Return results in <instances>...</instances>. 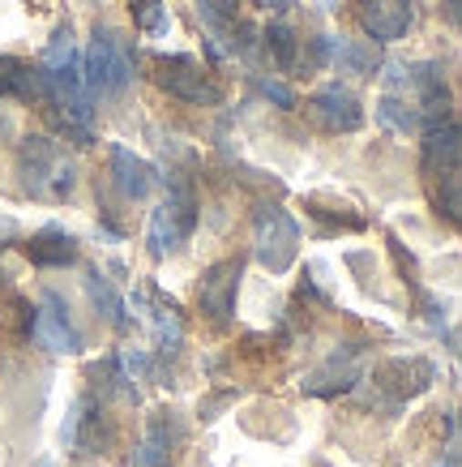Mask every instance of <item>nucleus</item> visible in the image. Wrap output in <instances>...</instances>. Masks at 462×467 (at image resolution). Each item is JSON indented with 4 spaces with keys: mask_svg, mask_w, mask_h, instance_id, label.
Segmentation results:
<instances>
[{
    "mask_svg": "<svg viewBox=\"0 0 462 467\" xmlns=\"http://www.w3.org/2000/svg\"><path fill=\"white\" fill-rule=\"evenodd\" d=\"M197 227V198L184 181H171L168 202H159L146 223V249L150 257H168L176 244H184Z\"/></svg>",
    "mask_w": 462,
    "mask_h": 467,
    "instance_id": "nucleus-4",
    "label": "nucleus"
},
{
    "mask_svg": "<svg viewBox=\"0 0 462 467\" xmlns=\"http://www.w3.org/2000/svg\"><path fill=\"white\" fill-rule=\"evenodd\" d=\"M266 5H274V9H287V0H266Z\"/></svg>",
    "mask_w": 462,
    "mask_h": 467,
    "instance_id": "nucleus-27",
    "label": "nucleus"
},
{
    "mask_svg": "<svg viewBox=\"0 0 462 467\" xmlns=\"http://www.w3.org/2000/svg\"><path fill=\"white\" fill-rule=\"evenodd\" d=\"M197 14L210 26L214 39H223V30H231L240 22V0H197Z\"/></svg>",
    "mask_w": 462,
    "mask_h": 467,
    "instance_id": "nucleus-21",
    "label": "nucleus"
},
{
    "mask_svg": "<svg viewBox=\"0 0 462 467\" xmlns=\"http://www.w3.org/2000/svg\"><path fill=\"white\" fill-rule=\"evenodd\" d=\"M17 176H22V189L39 202H65V198H73V189H77V163H73L52 138H43V133L22 138Z\"/></svg>",
    "mask_w": 462,
    "mask_h": 467,
    "instance_id": "nucleus-1",
    "label": "nucleus"
},
{
    "mask_svg": "<svg viewBox=\"0 0 462 467\" xmlns=\"http://www.w3.org/2000/svg\"><path fill=\"white\" fill-rule=\"evenodd\" d=\"M385 378H398V382H377V386H390L398 399H416L420 390H428V386L436 382V368L428 365V360H420V356H411V360H390V365L381 368Z\"/></svg>",
    "mask_w": 462,
    "mask_h": 467,
    "instance_id": "nucleus-15",
    "label": "nucleus"
},
{
    "mask_svg": "<svg viewBox=\"0 0 462 467\" xmlns=\"http://www.w3.org/2000/svg\"><path fill=\"white\" fill-rule=\"evenodd\" d=\"M22 254H26L30 266H43V270L73 266V262H77V236L65 232V227H56V223H47L22 244Z\"/></svg>",
    "mask_w": 462,
    "mask_h": 467,
    "instance_id": "nucleus-11",
    "label": "nucleus"
},
{
    "mask_svg": "<svg viewBox=\"0 0 462 467\" xmlns=\"http://www.w3.org/2000/svg\"><path fill=\"white\" fill-rule=\"evenodd\" d=\"M240 257H227V262H214L206 266V275L197 279V305L201 313H210L214 322H227L236 313V296H240Z\"/></svg>",
    "mask_w": 462,
    "mask_h": 467,
    "instance_id": "nucleus-7",
    "label": "nucleus"
},
{
    "mask_svg": "<svg viewBox=\"0 0 462 467\" xmlns=\"http://www.w3.org/2000/svg\"><path fill=\"white\" fill-rule=\"evenodd\" d=\"M257 90H262V99H270V103H279L282 112H292L295 108V90L287 82H274V78H262L257 82Z\"/></svg>",
    "mask_w": 462,
    "mask_h": 467,
    "instance_id": "nucleus-24",
    "label": "nucleus"
},
{
    "mask_svg": "<svg viewBox=\"0 0 462 467\" xmlns=\"http://www.w3.org/2000/svg\"><path fill=\"white\" fill-rule=\"evenodd\" d=\"M252 254L270 275H287L300 257V223L282 206H257L252 214Z\"/></svg>",
    "mask_w": 462,
    "mask_h": 467,
    "instance_id": "nucleus-3",
    "label": "nucleus"
},
{
    "mask_svg": "<svg viewBox=\"0 0 462 467\" xmlns=\"http://www.w3.org/2000/svg\"><path fill=\"white\" fill-rule=\"evenodd\" d=\"M325 65H334L338 73H355V78H373L377 73V52L373 43L343 39V35H325Z\"/></svg>",
    "mask_w": 462,
    "mask_h": 467,
    "instance_id": "nucleus-13",
    "label": "nucleus"
},
{
    "mask_svg": "<svg viewBox=\"0 0 462 467\" xmlns=\"http://www.w3.org/2000/svg\"><path fill=\"white\" fill-rule=\"evenodd\" d=\"M373 112H377V120L390 129V133H403V138H406V133H420V112H416V103L406 99V95L385 90Z\"/></svg>",
    "mask_w": 462,
    "mask_h": 467,
    "instance_id": "nucleus-17",
    "label": "nucleus"
},
{
    "mask_svg": "<svg viewBox=\"0 0 462 467\" xmlns=\"http://www.w3.org/2000/svg\"><path fill=\"white\" fill-rule=\"evenodd\" d=\"M0 99H43V78L39 69H30L26 60L0 57Z\"/></svg>",
    "mask_w": 462,
    "mask_h": 467,
    "instance_id": "nucleus-16",
    "label": "nucleus"
},
{
    "mask_svg": "<svg viewBox=\"0 0 462 467\" xmlns=\"http://www.w3.org/2000/svg\"><path fill=\"white\" fill-rule=\"evenodd\" d=\"M17 232H22V227H17L14 214H0V249H5L9 241H17Z\"/></svg>",
    "mask_w": 462,
    "mask_h": 467,
    "instance_id": "nucleus-25",
    "label": "nucleus"
},
{
    "mask_svg": "<svg viewBox=\"0 0 462 467\" xmlns=\"http://www.w3.org/2000/svg\"><path fill=\"white\" fill-rule=\"evenodd\" d=\"M30 330H35V339L47 348V352L56 356H77L82 352V335H77V326L69 317V305L56 296V292H43V305L39 309H30Z\"/></svg>",
    "mask_w": 462,
    "mask_h": 467,
    "instance_id": "nucleus-6",
    "label": "nucleus"
},
{
    "mask_svg": "<svg viewBox=\"0 0 462 467\" xmlns=\"http://www.w3.org/2000/svg\"><path fill=\"white\" fill-rule=\"evenodd\" d=\"M300 43L304 39H300L287 22H270L266 26V47L282 73H295V65H300Z\"/></svg>",
    "mask_w": 462,
    "mask_h": 467,
    "instance_id": "nucleus-19",
    "label": "nucleus"
},
{
    "mask_svg": "<svg viewBox=\"0 0 462 467\" xmlns=\"http://www.w3.org/2000/svg\"><path fill=\"white\" fill-rule=\"evenodd\" d=\"M154 82H159V90H168L171 99H180V103H201V108L223 103V90H219V82L210 78V69H206L197 57H189V52L159 57Z\"/></svg>",
    "mask_w": 462,
    "mask_h": 467,
    "instance_id": "nucleus-5",
    "label": "nucleus"
},
{
    "mask_svg": "<svg viewBox=\"0 0 462 467\" xmlns=\"http://www.w3.org/2000/svg\"><path fill=\"white\" fill-rule=\"evenodd\" d=\"M86 296H90V305L98 309V317H103V322H120L125 300H120V292L112 287V279H108L103 270H90V275H86Z\"/></svg>",
    "mask_w": 462,
    "mask_h": 467,
    "instance_id": "nucleus-20",
    "label": "nucleus"
},
{
    "mask_svg": "<svg viewBox=\"0 0 462 467\" xmlns=\"http://www.w3.org/2000/svg\"><path fill=\"white\" fill-rule=\"evenodd\" d=\"M308 112L317 116L330 133H355V129L364 125V103L355 99V90L343 82L317 86L313 99H308Z\"/></svg>",
    "mask_w": 462,
    "mask_h": 467,
    "instance_id": "nucleus-8",
    "label": "nucleus"
},
{
    "mask_svg": "<svg viewBox=\"0 0 462 467\" xmlns=\"http://www.w3.org/2000/svg\"><path fill=\"white\" fill-rule=\"evenodd\" d=\"M360 26L368 43H398L416 26V5L411 0H360Z\"/></svg>",
    "mask_w": 462,
    "mask_h": 467,
    "instance_id": "nucleus-9",
    "label": "nucleus"
},
{
    "mask_svg": "<svg viewBox=\"0 0 462 467\" xmlns=\"http://www.w3.org/2000/svg\"><path fill=\"white\" fill-rule=\"evenodd\" d=\"M108 163H112V184H116V193L125 202H141V198H150V189H154V168L146 163L141 155H133L128 146L112 142L108 146Z\"/></svg>",
    "mask_w": 462,
    "mask_h": 467,
    "instance_id": "nucleus-10",
    "label": "nucleus"
},
{
    "mask_svg": "<svg viewBox=\"0 0 462 467\" xmlns=\"http://www.w3.org/2000/svg\"><path fill=\"white\" fill-rule=\"evenodd\" d=\"M82 86L95 103L125 95L133 86V52H128V39L120 30L95 26V35H90L82 52Z\"/></svg>",
    "mask_w": 462,
    "mask_h": 467,
    "instance_id": "nucleus-2",
    "label": "nucleus"
},
{
    "mask_svg": "<svg viewBox=\"0 0 462 467\" xmlns=\"http://www.w3.org/2000/svg\"><path fill=\"white\" fill-rule=\"evenodd\" d=\"M458 120H441L428 129L424 138V176L441 181V176H458V159H462V142H458Z\"/></svg>",
    "mask_w": 462,
    "mask_h": 467,
    "instance_id": "nucleus-12",
    "label": "nucleus"
},
{
    "mask_svg": "<svg viewBox=\"0 0 462 467\" xmlns=\"http://www.w3.org/2000/svg\"><path fill=\"white\" fill-rule=\"evenodd\" d=\"M133 22H138L146 35H168L171 30V14L163 0H133Z\"/></svg>",
    "mask_w": 462,
    "mask_h": 467,
    "instance_id": "nucleus-23",
    "label": "nucleus"
},
{
    "mask_svg": "<svg viewBox=\"0 0 462 467\" xmlns=\"http://www.w3.org/2000/svg\"><path fill=\"white\" fill-rule=\"evenodd\" d=\"M446 467H458V441L449 438V446H446Z\"/></svg>",
    "mask_w": 462,
    "mask_h": 467,
    "instance_id": "nucleus-26",
    "label": "nucleus"
},
{
    "mask_svg": "<svg viewBox=\"0 0 462 467\" xmlns=\"http://www.w3.org/2000/svg\"><path fill=\"white\" fill-rule=\"evenodd\" d=\"M171 459V433H168V416H154L146 438L133 451V467H168Z\"/></svg>",
    "mask_w": 462,
    "mask_h": 467,
    "instance_id": "nucleus-18",
    "label": "nucleus"
},
{
    "mask_svg": "<svg viewBox=\"0 0 462 467\" xmlns=\"http://www.w3.org/2000/svg\"><path fill=\"white\" fill-rule=\"evenodd\" d=\"M304 211L317 214V219H330V227H325V232H334V227H338V232H364V227H368L364 214H355L347 202H338L334 211H322V206H317L313 198H304Z\"/></svg>",
    "mask_w": 462,
    "mask_h": 467,
    "instance_id": "nucleus-22",
    "label": "nucleus"
},
{
    "mask_svg": "<svg viewBox=\"0 0 462 467\" xmlns=\"http://www.w3.org/2000/svg\"><path fill=\"white\" fill-rule=\"evenodd\" d=\"M360 373H364V365H360V356H347V360H338V356H330L313 378L304 382L308 395H347V390H355V382H360Z\"/></svg>",
    "mask_w": 462,
    "mask_h": 467,
    "instance_id": "nucleus-14",
    "label": "nucleus"
}]
</instances>
